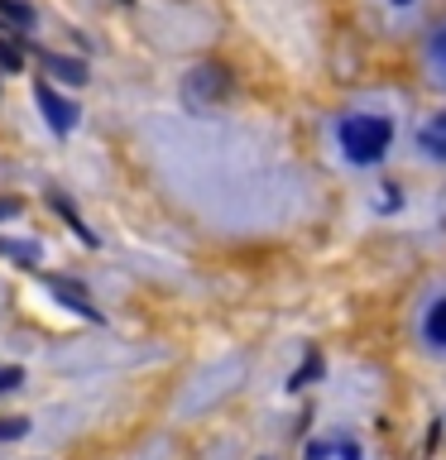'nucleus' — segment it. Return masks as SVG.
Returning a JSON list of instances; mask_svg holds the SVG:
<instances>
[{
	"label": "nucleus",
	"instance_id": "f8f14e48",
	"mask_svg": "<svg viewBox=\"0 0 446 460\" xmlns=\"http://www.w3.org/2000/svg\"><path fill=\"white\" fill-rule=\"evenodd\" d=\"M394 5H413V0H394Z\"/></svg>",
	"mask_w": 446,
	"mask_h": 460
},
{
	"label": "nucleus",
	"instance_id": "0eeeda50",
	"mask_svg": "<svg viewBox=\"0 0 446 460\" xmlns=\"http://www.w3.org/2000/svg\"><path fill=\"white\" fill-rule=\"evenodd\" d=\"M43 67H49V72H58V77H63V82H72V86H82V82H86V67H82V63H72V58L43 53Z\"/></svg>",
	"mask_w": 446,
	"mask_h": 460
},
{
	"label": "nucleus",
	"instance_id": "f03ea898",
	"mask_svg": "<svg viewBox=\"0 0 446 460\" xmlns=\"http://www.w3.org/2000/svg\"><path fill=\"white\" fill-rule=\"evenodd\" d=\"M34 101H39L43 120H49V125L58 129V135H67V129L77 125V106H72L67 96H58V92H53L49 82H39V86H34Z\"/></svg>",
	"mask_w": 446,
	"mask_h": 460
},
{
	"label": "nucleus",
	"instance_id": "6e6552de",
	"mask_svg": "<svg viewBox=\"0 0 446 460\" xmlns=\"http://www.w3.org/2000/svg\"><path fill=\"white\" fill-rule=\"evenodd\" d=\"M0 20H10V24L29 29V24H34V10H29V5H20V0H0Z\"/></svg>",
	"mask_w": 446,
	"mask_h": 460
},
{
	"label": "nucleus",
	"instance_id": "39448f33",
	"mask_svg": "<svg viewBox=\"0 0 446 460\" xmlns=\"http://www.w3.org/2000/svg\"><path fill=\"white\" fill-rule=\"evenodd\" d=\"M423 149H427L432 158H446V111L432 115V120L423 125Z\"/></svg>",
	"mask_w": 446,
	"mask_h": 460
},
{
	"label": "nucleus",
	"instance_id": "ddd939ff",
	"mask_svg": "<svg viewBox=\"0 0 446 460\" xmlns=\"http://www.w3.org/2000/svg\"><path fill=\"white\" fill-rule=\"evenodd\" d=\"M5 211H10V207H0V216H5Z\"/></svg>",
	"mask_w": 446,
	"mask_h": 460
},
{
	"label": "nucleus",
	"instance_id": "9b49d317",
	"mask_svg": "<svg viewBox=\"0 0 446 460\" xmlns=\"http://www.w3.org/2000/svg\"><path fill=\"white\" fill-rule=\"evenodd\" d=\"M432 58H437V63H442V58H446V29H442L437 39H432Z\"/></svg>",
	"mask_w": 446,
	"mask_h": 460
},
{
	"label": "nucleus",
	"instance_id": "9d476101",
	"mask_svg": "<svg viewBox=\"0 0 446 460\" xmlns=\"http://www.w3.org/2000/svg\"><path fill=\"white\" fill-rule=\"evenodd\" d=\"M24 431H29L24 417H10V422H0V437H24Z\"/></svg>",
	"mask_w": 446,
	"mask_h": 460
},
{
	"label": "nucleus",
	"instance_id": "f257e3e1",
	"mask_svg": "<svg viewBox=\"0 0 446 460\" xmlns=\"http://www.w3.org/2000/svg\"><path fill=\"white\" fill-rule=\"evenodd\" d=\"M394 139V125L384 115H345L341 120V149L351 164H379Z\"/></svg>",
	"mask_w": 446,
	"mask_h": 460
},
{
	"label": "nucleus",
	"instance_id": "1a4fd4ad",
	"mask_svg": "<svg viewBox=\"0 0 446 460\" xmlns=\"http://www.w3.org/2000/svg\"><path fill=\"white\" fill-rule=\"evenodd\" d=\"M20 63H24V53L14 49V43H10V34H5V39H0V67H10V72H14Z\"/></svg>",
	"mask_w": 446,
	"mask_h": 460
},
{
	"label": "nucleus",
	"instance_id": "20e7f679",
	"mask_svg": "<svg viewBox=\"0 0 446 460\" xmlns=\"http://www.w3.org/2000/svg\"><path fill=\"white\" fill-rule=\"evenodd\" d=\"M49 288H53V293L63 297V302H67L72 312H82V316H92V322H101V312L92 307V302H86V293H82V288H72V283H63V279H49Z\"/></svg>",
	"mask_w": 446,
	"mask_h": 460
},
{
	"label": "nucleus",
	"instance_id": "4468645a",
	"mask_svg": "<svg viewBox=\"0 0 446 460\" xmlns=\"http://www.w3.org/2000/svg\"><path fill=\"white\" fill-rule=\"evenodd\" d=\"M442 82H446V77H442Z\"/></svg>",
	"mask_w": 446,
	"mask_h": 460
},
{
	"label": "nucleus",
	"instance_id": "7ed1b4c3",
	"mask_svg": "<svg viewBox=\"0 0 446 460\" xmlns=\"http://www.w3.org/2000/svg\"><path fill=\"white\" fill-rule=\"evenodd\" d=\"M308 460H365V456H360V446L351 437H322V441H312Z\"/></svg>",
	"mask_w": 446,
	"mask_h": 460
},
{
	"label": "nucleus",
	"instance_id": "423d86ee",
	"mask_svg": "<svg viewBox=\"0 0 446 460\" xmlns=\"http://www.w3.org/2000/svg\"><path fill=\"white\" fill-rule=\"evenodd\" d=\"M423 336H427L432 345H446V297H437V302H432V307H427Z\"/></svg>",
	"mask_w": 446,
	"mask_h": 460
}]
</instances>
